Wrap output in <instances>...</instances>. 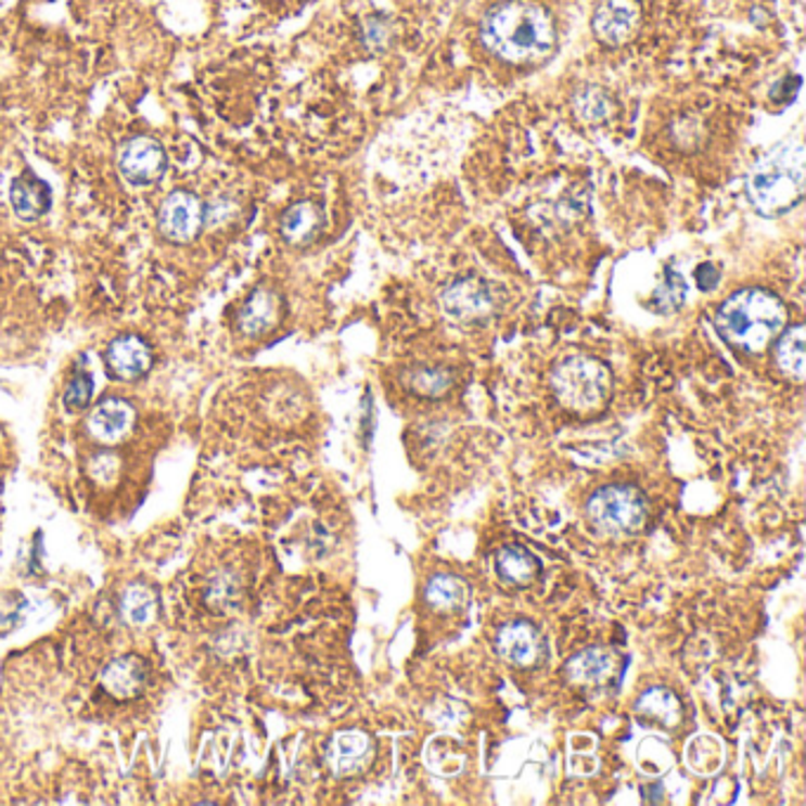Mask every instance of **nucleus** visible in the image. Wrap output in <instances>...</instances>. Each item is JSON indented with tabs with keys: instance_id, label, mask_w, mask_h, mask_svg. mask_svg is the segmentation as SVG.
I'll use <instances>...</instances> for the list:
<instances>
[{
	"instance_id": "obj_23",
	"label": "nucleus",
	"mask_w": 806,
	"mask_h": 806,
	"mask_svg": "<svg viewBox=\"0 0 806 806\" xmlns=\"http://www.w3.org/2000/svg\"><path fill=\"white\" fill-rule=\"evenodd\" d=\"M121 613L130 625H150L158 613L156 593L144 585H130L121 593Z\"/></svg>"
},
{
	"instance_id": "obj_31",
	"label": "nucleus",
	"mask_w": 806,
	"mask_h": 806,
	"mask_svg": "<svg viewBox=\"0 0 806 806\" xmlns=\"http://www.w3.org/2000/svg\"><path fill=\"white\" fill-rule=\"evenodd\" d=\"M364 36H367V43L369 46H383V41H386V36H388V31H386V24H381V20L379 17H374V20H369L367 24H364Z\"/></svg>"
},
{
	"instance_id": "obj_29",
	"label": "nucleus",
	"mask_w": 806,
	"mask_h": 806,
	"mask_svg": "<svg viewBox=\"0 0 806 806\" xmlns=\"http://www.w3.org/2000/svg\"><path fill=\"white\" fill-rule=\"evenodd\" d=\"M799 86H802V78L799 76H790V78H783L781 84H778L773 90H771V98L776 102H788L792 100L799 92Z\"/></svg>"
},
{
	"instance_id": "obj_19",
	"label": "nucleus",
	"mask_w": 806,
	"mask_h": 806,
	"mask_svg": "<svg viewBox=\"0 0 806 806\" xmlns=\"http://www.w3.org/2000/svg\"><path fill=\"white\" fill-rule=\"evenodd\" d=\"M615 669V655L605 649H585L575 653L571 660H567L565 671L567 679L575 683H585V686H597L603 683L607 677H611Z\"/></svg>"
},
{
	"instance_id": "obj_28",
	"label": "nucleus",
	"mask_w": 806,
	"mask_h": 806,
	"mask_svg": "<svg viewBox=\"0 0 806 806\" xmlns=\"http://www.w3.org/2000/svg\"><path fill=\"white\" fill-rule=\"evenodd\" d=\"M719 280H721V272H719L717 266H712V263H703V266L695 270V282H698L700 289H703V292L715 289L719 284Z\"/></svg>"
},
{
	"instance_id": "obj_18",
	"label": "nucleus",
	"mask_w": 806,
	"mask_h": 806,
	"mask_svg": "<svg viewBox=\"0 0 806 806\" xmlns=\"http://www.w3.org/2000/svg\"><path fill=\"white\" fill-rule=\"evenodd\" d=\"M776 364L781 372L795 383H802L806 376V329L804 324L785 327L776 341Z\"/></svg>"
},
{
	"instance_id": "obj_4",
	"label": "nucleus",
	"mask_w": 806,
	"mask_h": 806,
	"mask_svg": "<svg viewBox=\"0 0 806 806\" xmlns=\"http://www.w3.org/2000/svg\"><path fill=\"white\" fill-rule=\"evenodd\" d=\"M551 391L556 400L577 414H591L605 407L613 391V374L605 362L591 355H571L551 372Z\"/></svg>"
},
{
	"instance_id": "obj_24",
	"label": "nucleus",
	"mask_w": 806,
	"mask_h": 806,
	"mask_svg": "<svg viewBox=\"0 0 806 806\" xmlns=\"http://www.w3.org/2000/svg\"><path fill=\"white\" fill-rule=\"evenodd\" d=\"M405 383L407 388L424 395V398H438L452 388V374L438 367H414L405 374Z\"/></svg>"
},
{
	"instance_id": "obj_14",
	"label": "nucleus",
	"mask_w": 806,
	"mask_h": 806,
	"mask_svg": "<svg viewBox=\"0 0 806 806\" xmlns=\"http://www.w3.org/2000/svg\"><path fill=\"white\" fill-rule=\"evenodd\" d=\"M280 317H282L280 294H277L274 289L258 286L256 292L244 300L240 312H236V327H240V332L246 336H263L277 327Z\"/></svg>"
},
{
	"instance_id": "obj_16",
	"label": "nucleus",
	"mask_w": 806,
	"mask_h": 806,
	"mask_svg": "<svg viewBox=\"0 0 806 806\" xmlns=\"http://www.w3.org/2000/svg\"><path fill=\"white\" fill-rule=\"evenodd\" d=\"M10 202L22 220H38L50 210L52 192L41 178H36L34 174L26 170V174L12 180Z\"/></svg>"
},
{
	"instance_id": "obj_9",
	"label": "nucleus",
	"mask_w": 806,
	"mask_h": 806,
	"mask_svg": "<svg viewBox=\"0 0 806 806\" xmlns=\"http://www.w3.org/2000/svg\"><path fill=\"white\" fill-rule=\"evenodd\" d=\"M639 24H641L639 0H601L591 17L593 36L611 48L625 46L629 38L637 34Z\"/></svg>"
},
{
	"instance_id": "obj_8",
	"label": "nucleus",
	"mask_w": 806,
	"mask_h": 806,
	"mask_svg": "<svg viewBox=\"0 0 806 806\" xmlns=\"http://www.w3.org/2000/svg\"><path fill=\"white\" fill-rule=\"evenodd\" d=\"M118 170L130 184H138V188L156 182L166 170V152L162 142L148 136L130 138L118 150Z\"/></svg>"
},
{
	"instance_id": "obj_13",
	"label": "nucleus",
	"mask_w": 806,
	"mask_h": 806,
	"mask_svg": "<svg viewBox=\"0 0 806 806\" xmlns=\"http://www.w3.org/2000/svg\"><path fill=\"white\" fill-rule=\"evenodd\" d=\"M136 426V409L124 398L98 402L88 417V431L100 443H118Z\"/></svg>"
},
{
	"instance_id": "obj_11",
	"label": "nucleus",
	"mask_w": 806,
	"mask_h": 806,
	"mask_svg": "<svg viewBox=\"0 0 806 806\" xmlns=\"http://www.w3.org/2000/svg\"><path fill=\"white\" fill-rule=\"evenodd\" d=\"M374 755V743L360 729H346L332 735L324 752L329 771L334 776H353L369 764Z\"/></svg>"
},
{
	"instance_id": "obj_15",
	"label": "nucleus",
	"mask_w": 806,
	"mask_h": 806,
	"mask_svg": "<svg viewBox=\"0 0 806 806\" xmlns=\"http://www.w3.org/2000/svg\"><path fill=\"white\" fill-rule=\"evenodd\" d=\"M100 683L116 700H133L148 686V665L136 655H124L104 667Z\"/></svg>"
},
{
	"instance_id": "obj_25",
	"label": "nucleus",
	"mask_w": 806,
	"mask_h": 806,
	"mask_svg": "<svg viewBox=\"0 0 806 806\" xmlns=\"http://www.w3.org/2000/svg\"><path fill=\"white\" fill-rule=\"evenodd\" d=\"M686 292H689V286H686L683 277L679 272H674L671 268H667L665 270V277H663V282H660L655 286L653 298H651V306L657 312H663V315L677 312L683 306Z\"/></svg>"
},
{
	"instance_id": "obj_22",
	"label": "nucleus",
	"mask_w": 806,
	"mask_h": 806,
	"mask_svg": "<svg viewBox=\"0 0 806 806\" xmlns=\"http://www.w3.org/2000/svg\"><path fill=\"white\" fill-rule=\"evenodd\" d=\"M495 563H497L499 577L507 579V583H513V585L530 583V579L539 571L537 556H533V553L527 551V549H523V547H504V549H499Z\"/></svg>"
},
{
	"instance_id": "obj_27",
	"label": "nucleus",
	"mask_w": 806,
	"mask_h": 806,
	"mask_svg": "<svg viewBox=\"0 0 806 806\" xmlns=\"http://www.w3.org/2000/svg\"><path fill=\"white\" fill-rule=\"evenodd\" d=\"M92 388H95L92 386V376L81 367L67 383V391H64V407H67L69 412H81V409H86L92 400Z\"/></svg>"
},
{
	"instance_id": "obj_6",
	"label": "nucleus",
	"mask_w": 806,
	"mask_h": 806,
	"mask_svg": "<svg viewBox=\"0 0 806 806\" xmlns=\"http://www.w3.org/2000/svg\"><path fill=\"white\" fill-rule=\"evenodd\" d=\"M495 294L487 282L464 277L449 284L440 294V308L447 320L457 324H475L495 312Z\"/></svg>"
},
{
	"instance_id": "obj_21",
	"label": "nucleus",
	"mask_w": 806,
	"mask_h": 806,
	"mask_svg": "<svg viewBox=\"0 0 806 806\" xmlns=\"http://www.w3.org/2000/svg\"><path fill=\"white\" fill-rule=\"evenodd\" d=\"M639 715L651 717L665 726H679L683 717V707L681 700L674 695L669 689H663V686H655V689H649L637 703Z\"/></svg>"
},
{
	"instance_id": "obj_20",
	"label": "nucleus",
	"mask_w": 806,
	"mask_h": 806,
	"mask_svg": "<svg viewBox=\"0 0 806 806\" xmlns=\"http://www.w3.org/2000/svg\"><path fill=\"white\" fill-rule=\"evenodd\" d=\"M424 597L433 611L440 613H457L461 607H466L471 599V589L464 579L457 575H433L426 585Z\"/></svg>"
},
{
	"instance_id": "obj_3",
	"label": "nucleus",
	"mask_w": 806,
	"mask_h": 806,
	"mask_svg": "<svg viewBox=\"0 0 806 806\" xmlns=\"http://www.w3.org/2000/svg\"><path fill=\"white\" fill-rule=\"evenodd\" d=\"M806 150L799 138L776 144L750 168L745 194L762 216H781L804 196Z\"/></svg>"
},
{
	"instance_id": "obj_17",
	"label": "nucleus",
	"mask_w": 806,
	"mask_h": 806,
	"mask_svg": "<svg viewBox=\"0 0 806 806\" xmlns=\"http://www.w3.org/2000/svg\"><path fill=\"white\" fill-rule=\"evenodd\" d=\"M324 225V214L322 208L315 202H298L294 206H289L282 216V236L294 246H306L315 242V236L320 234Z\"/></svg>"
},
{
	"instance_id": "obj_12",
	"label": "nucleus",
	"mask_w": 806,
	"mask_h": 806,
	"mask_svg": "<svg viewBox=\"0 0 806 806\" xmlns=\"http://www.w3.org/2000/svg\"><path fill=\"white\" fill-rule=\"evenodd\" d=\"M110 374L121 381H138L150 372L154 364V355L148 343L140 336H118L110 343L107 355H104Z\"/></svg>"
},
{
	"instance_id": "obj_26",
	"label": "nucleus",
	"mask_w": 806,
	"mask_h": 806,
	"mask_svg": "<svg viewBox=\"0 0 806 806\" xmlns=\"http://www.w3.org/2000/svg\"><path fill=\"white\" fill-rule=\"evenodd\" d=\"M575 110L579 116L585 118V121H603V118H607V114H611V100H607V95L601 88L589 86L577 95Z\"/></svg>"
},
{
	"instance_id": "obj_2",
	"label": "nucleus",
	"mask_w": 806,
	"mask_h": 806,
	"mask_svg": "<svg viewBox=\"0 0 806 806\" xmlns=\"http://www.w3.org/2000/svg\"><path fill=\"white\" fill-rule=\"evenodd\" d=\"M715 327L729 346L757 355L788 327V308L769 289H740L719 306Z\"/></svg>"
},
{
	"instance_id": "obj_1",
	"label": "nucleus",
	"mask_w": 806,
	"mask_h": 806,
	"mask_svg": "<svg viewBox=\"0 0 806 806\" xmlns=\"http://www.w3.org/2000/svg\"><path fill=\"white\" fill-rule=\"evenodd\" d=\"M481 41L509 64H539L553 55L559 34L547 8L533 0H504L485 12Z\"/></svg>"
},
{
	"instance_id": "obj_7",
	"label": "nucleus",
	"mask_w": 806,
	"mask_h": 806,
	"mask_svg": "<svg viewBox=\"0 0 806 806\" xmlns=\"http://www.w3.org/2000/svg\"><path fill=\"white\" fill-rule=\"evenodd\" d=\"M206 220V210L200 196L188 190L170 192L162 208H158V232H162L168 242L190 244L200 236Z\"/></svg>"
},
{
	"instance_id": "obj_30",
	"label": "nucleus",
	"mask_w": 806,
	"mask_h": 806,
	"mask_svg": "<svg viewBox=\"0 0 806 806\" xmlns=\"http://www.w3.org/2000/svg\"><path fill=\"white\" fill-rule=\"evenodd\" d=\"M90 473L95 475L98 483H110L112 475L116 473V461L112 457H98L95 461H92Z\"/></svg>"
},
{
	"instance_id": "obj_10",
	"label": "nucleus",
	"mask_w": 806,
	"mask_h": 806,
	"mask_svg": "<svg viewBox=\"0 0 806 806\" xmlns=\"http://www.w3.org/2000/svg\"><path fill=\"white\" fill-rule=\"evenodd\" d=\"M497 653L515 667H535L545 657V637L535 625L515 619L499 629Z\"/></svg>"
},
{
	"instance_id": "obj_5",
	"label": "nucleus",
	"mask_w": 806,
	"mask_h": 806,
	"mask_svg": "<svg viewBox=\"0 0 806 806\" xmlns=\"http://www.w3.org/2000/svg\"><path fill=\"white\" fill-rule=\"evenodd\" d=\"M587 513L607 535H634L649 521V501L631 485H607L589 497Z\"/></svg>"
}]
</instances>
